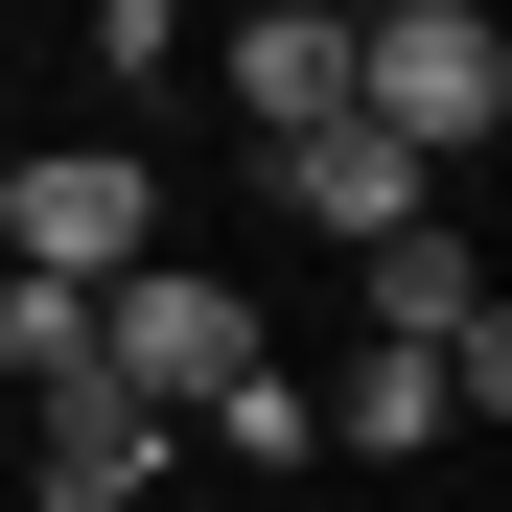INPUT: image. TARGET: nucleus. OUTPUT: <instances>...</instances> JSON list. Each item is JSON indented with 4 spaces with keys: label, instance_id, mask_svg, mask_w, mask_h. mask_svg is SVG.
Listing matches in <instances>:
<instances>
[{
    "label": "nucleus",
    "instance_id": "1",
    "mask_svg": "<svg viewBox=\"0 0 512 512\" xmlns=\"http://www.w3.org/2000/svg\"><path fill=\"white\" fill-rule=\"evenodd\" d=\"M350 117H373V140H419V163H466V140L512 117L489 0H373V24H350Z\"/></svg>",
    "mask_w": 512,
    "mask_h": 512
},
{
    "label": "nucleus",
    "instance_id": "2",
    "mask_svg": "<svg viewBox=\"0 0 512 512\" xmlns=\"http://www.w3.org/2000/svg\"><path fill=\"white\" fill-rule=\"evenodd\" d=\"M94 373L163 396V419H210V396L256 373V303L210 280V256H140V280H94Z\"/></svg>",
    "mask_w": 512,
    "mask_h": 512
},
{
    "label": "nucleus",
    "instance_id": "3",
    "mask_svg": "<svg viewBox=\"0 0 512 512\" xmlns=\"http://www.w3.org/2000/svg\"><path fill=\"white\" fill-rule=\"evenodd\" d=\"M0 256H24V280H140L163 256V187L117 140H70V163H0Z\"/></svg>",
    "mask_w": 512,
    "mask_h": 512
},
{
    "label": "nucleus",
    "instance_id": "4",
    "mask_svg": "<svg viewBox=\"0 0 512 512\" xmlns=\"http://www.w3.org/2000/svg\"><path fill=\"white\" fill-rule=\"evenodd\" d=\"M256 187H280L303 233H396V210H443V163H419V140H373V117H303V140H256Z\"/></svg>",
    "mask_w": 512,
    "mask_h": 512
},
{
    "label": "nucleus",
    "instance_id": "5",
    "mask_svg": "<svg viewBox=\"0 0 512 512\" xmlns=\"http://www.w3.org/2000/svg\"><path fill=\"white\" fill-rule=\"evenodd\" d=\"M233 94H256V140L350 117V0H233Z\"/></svg>",
    "mask_w": 512,
    "mask_h": 512
},
{
    "label": "nucleus",
    "instance_id": "6",
    "mask_svg": "<svg viewBox=\"0 0 512 512\" xmlns=\"http://www.w3.org/2000/svg\"><path fill=\"white\" fill-rule=\"evenodd\" d=\"M140 489H163V396L70 373V396H47V512H140Z\"/></svg>",
    "mask_w": 512,
    "mask_h": 512
},
{
    "label": "nucleus",
    "instance_id": "7",
    "mask_svg": "<svg viewBox=\"0 0 512 512\" xmlns=\"http://www.w3.org/2000/svg\"><path fill=\"white\" fill-rule=\"evenodd\" d=\"M303 443H443V350H350L303 396Z\"/></svg>",
    "mask_w": 512,
    "mask_h": 512
},
{
    "label": "nucleus",
    "instance_id": "8",
    "mask_svg": "<svg viewBox=\"0 0 512 512\" xmlns=\"http://www.w3.org/2000/svg\"><path fill=\"white\" fill-rule=\"evenodd\" d=\"M0 373H24V396L94 373V280H24V256H0Z\"/></svg>",
    "mask_w": 512,
    "mask_h": 512
}]
</instances>
